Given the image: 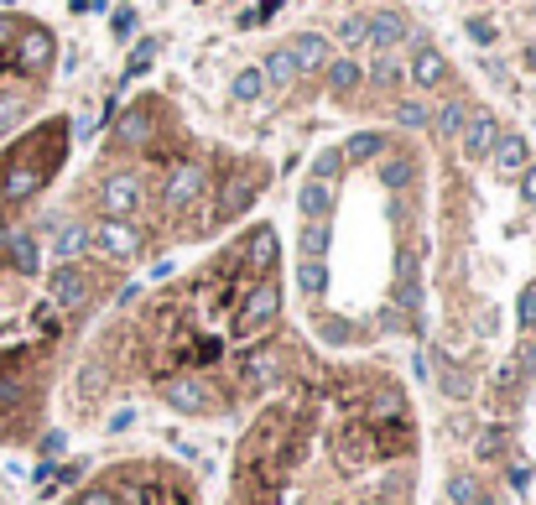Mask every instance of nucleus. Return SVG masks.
I'll list each match as a JSON object with an SVG mask.
<instances>
[{
  "mask_svg": "<svg viewBox=\"0 0 536 505\" xmlns=\"http://www.w3.org/2000/svg\"><path fill=\"white\" fill-rule=\"evenodd\" d=\"M380 147H386V136H375V130H365V136H354V141H349V157H375Z\"/></svg>",
  "mask_w": 536,
  "mask_h": 505,
  "instance_id": "23",
  "label": "nucleus"
},
{
  "mask_svg": "<svg viewBox=\"0 0 536 505\" xmlns=\"http://www.w3.org/2000/svg\"><path fill=\"white\" fill-rule=\"evenodd\" d=\"M339 32H344V43H365V37H370V22H365V16H349Z\"/></svg>",
  "mask_w": 536,
  "mask_h": 505,
  "instance_id": "24",
  "label": "nucleus"
},
{
  "mask_svg": "<svg viewBox=\"0 0 536 505\" xmlns=\"http://www.w3.org/2000/svg\"><path fill=\"white\" fill-rule=\"evenodd\" d=\"M458 136H464V151H469V157H484V151L495 147L500 126H495V115L484 110V115H469V120H464V130H458Z\"/></svg>",
  "mask_w": 536,
  "mask_h": 505,
  "instance_id": "7",
  "label": "nucleus"
},
{
  "mask_svg": "<svg viewBox=\"0 0 536 505\" xmlns=\"http://www.w3.org/2000/svg\"><path fill=\"white\" fill-rule=\"evenodd\" d=\"M500 172H521L531 167V157H526V136H495V147H490Z\"/></svg>",
  "mask_w": 536,
  "mask_h": 505,
  "instance_id": "10",
  "label": "nucleus"
},
{
  "mask_svg": "<svg viewBox=\"0 0 536 505\" xmlns=\"http://www.w3.org/2000/svg\"><path fill=\"white\" fill-rule=\"evenodd\" d=\"M162 401L167 406H177V412H208V386L204 380H193V376H177V380H167L162 386Z\"/></svg>",
  "mask_w": 536,
  "mask_h": 505,
  "instance_id": "4",
  "label": "nucleus"
},
{
  "mask_svg": "<svg viewBox=\"0 0 536 505\" xmlns=\"http://www.w3.org/2000/svg\"><path fill=\"white\" fill-rule=\"evenodd\" d=\"M141 136H146V110H130L120 120V141H141Z\"/></svg>",
  "mask_w": 536,
  "mask_h": 505,
  "instance_id": "22",
  "label": "nucleus"
},
{
  "mask_svg": "<svg viewBox=\"0 0 536 505\" xmlns=\"http://www.w3.org/2000/svg\"><path fill=\"white\" fill-rule=\"evenodd\" d=\"M396 120H401V126H427V110H422V105H401V110H396Z\"/></svg>",
  "mask_w": 536,
  "mask_h": 505,
  "instance_id": "25",
  "label": "nucleus"
},
{
  "mask_svg": "<svg viewBox=\"0 0 536 505\" xmlns=\"http://www.w3.org/2000/svg\"><path fill=\"white\" fill-rule=\"evenodd\" d=\"M329 84L339 89V94H349V89L359 84V63H349V58H339V63H329Z\"/></svg>",
  "mask_w": 536,
  "mask_h": 505,
  "instance_id": "18",
  "label": "nucleus"
},
{
  "mask_svg": "<svg viewBox=\"0 0 536 505\" xmlns=\"http://www.w3.org/2000/svg\"><path fill=\"white\" fill-rule=\"evenodd\" d=\"M261 79H266V84H292V79H297V63H292L287 47L266 52V63H261Z\"/></svg>",
  "mask_w": 536,
  "mask_h": 505,
  "instance_id": "13",
  "label": "nucleus"
},
{
  "mask_svg": "<svg viewBox=\"0 0 536 505\" xmlns=\"http://www.w3.org/2000/svg\"><path fill=\"white\" fill-rule=\"evenodd\" d=\"M151 58H157V43L146 37V43H136V52H130V68H125V79H141L146 68H151Z\"/></svg>",
  "mask_w": 536,
  "mask_h": 505,
  "instance_id": "20",
  "label": "nucleus"
},
{
  "mask_svg": "<svg viewBox=\"0 0 536 505\" xmlns=\"http://www.w3.org/2000/svg\"><path fill=\"white\" fill-rule=\"evenodd\" d=\"M136 204H141V177L115 172V177L104 183V214H110V219H125V214H136Z\"/></svg>",
  "mask_w": 536,
  "mask_h": 505,
  "instance_id": "3",
  "label": "nucleus"
},
{
  "mask_svg": "<svg viewBox=\"0 0 536 505\" xmlns=\"http://www.w3.org/2000/svg\"><path fill=\"white\" fill-rule=\"evenodd\" d=\"M83 234H89V230H83V224H73V219H68V224H58V245H53V251H58L62 261H73V255L83 251Z\"/></svg>",
  "mask_w": 536,
  "mask_h": 505,
  "instance_id": "17",
  "label": "nucleus"
},
{
  "mask_svg": "<svg viewBox=\"0 0 536 505\" xmlns=\"http://www.w3.org/2000/svg\"><path fill=\"white\" fill-rule=\"evenodd\" d=\"M276 308H282V287L276 281H255L250 297L240 302V334H261L271 318H276Z\"/></svg>",
  "mask_w": 536,
  "mask_h": 505,
  "instance_id": "1",
  "label": "nucleus"
},
{
  "mask_svg": "<svg viewBox=\"0 0 536 505\" xmlns=\"http://www.w3.org/2000/svg\"><path fill=\"white\" fill-rule=\"evenodd\" d=\"M16 63H21V68H32V73L53 63V37H47L42 26H26V32L16 37Z\"/></svg>",
  "mask_w": 536,
  "mask_h": 505,
  "instance_id": "6",
  "label": "nucleus"
},
{
  "mask_svg": "<svg viewBox=\"0 0 536 505\" xmlns=\"http://www.w3.org/2000/svg\"><path fill=\"white\" fill-rule=\"evenodd\" d=\"M464 120H469V115H464V105H443L433 115V126L443 130V136H458V130H464Z\"/></svg>",
  "mask_w": 536,
  "mask_h": 505,
  "instance_id": "19",
  "label": "nucleus"
},
{
  "mask_svg": "<svg viewBox=\"0 0 536 505\" xmlns=\"http://www.w3.org/2000/svg\"><path fill=\"white\" fill-rule=\"evenodd\" d=\"M271 255H276V234H271V230H255V234H250L245 261L255 266V272H266V266H271Z\"/></svg>",
  "mask_w": 536,
  "mask_h": 505,
  "instance_id": "16",
  "label": "nucleus"
},
{
  "mask_svg": "<svg viewBox=\"0 0 536 505\" xmlns=\"http://www.w3.org/2000/svg\"><path fill=\"white\" fill-rule=\"evenodd\" d=\"M83 245H94L100 255H115V261H125V255H136V234L125 230L120 219H104V224H94V230L83 234Z\"/></svg>",
  "mask_w": 536,
  "mask_h": 505,
  "instance_id": "2",
  "label": "nucleus"
},
{
  "mask_svg": "<svg viewBox=\"0 0 536 505\" xmlns=\"http://www.w3.org/2000/svg\"><path fill=\"white\" fill-rule=\"evenodd\" d=\"M521 198L536 209V167H521Z\"/></svg>",
  "mask_w": 536,
  "mask_h": 505,
  "instance_id": "26",
  "label": "nucleus"
},
{
  "mask_svg": "<svg viewBox=\"0 0 536 505\" xmlns=\"http://www.w3.org/2000/svg\"><path fill=\"white\" fill-rule=\"evenodd\" d=\"M198 193H204V172L193 167V162L172 167V183H167V204H177V209H183V204H193Z\"/></svg>",
  "mask_w": 536,
  "mask_h": 505,
  "instance_id": "9",
  "label": "nucleus"
},
{
  "mask_svg": "<svg viewBox=\"0 0 536 505\" xmlns=\"http://www.w3.org/2000/svg\"><path fill=\"white\" fill-rule=\"evenodd\" d=\"M89 272L83 266H62L58 272V281H53V297H58V308H68V313H79L83 302H89Z\"/></svg>",
  "mask_w": 536,
  "mask_h": 505,
  "instance_id": "5",
  "label": "nucleus"
},
{
  "mask_svg": "<svg viewBox=\"0 0 536 505\" xmlns=\"http://www.w3.org/2000/svg\"><path fill=\"white\" fill-rule=\"evenodd\" d=\"M469 37H474V43H495V26L490 22H469Z\"/></svg>",
  "mask_w": 536,
  "mask_h": 505,
  "instance_id": "27",
  "label": "nucleus"
},
{
  "mask_svg": "<svg viewBox=\"0 0 536 505\" xmlns=\"http://www.w3.org/2000/svg\"><path fill=\"white\" fill-rule=\"evenodd\" d=\"M375 79H380V84H396V63H391V58H386V63H375Z\"/></svg>",
  "mask_w": 536,
  "mask_h": 505,
  "instance_id": "29",
  "label": "nucleus"
},
{
  "mask_svg": "<svg viewBox=\"0 0 536 505\" xmlns=\"http://www.w3.org/2000/svg\"><path fill=\"white\" fill-rule=\"evenodd\" d=\"M292 63H297V73H312V68L329 63V43L318 37V32H302V37H292Z\"/></svg>",
  "mask_w": 536,
  "mask_h": 505,
  "instance_id": "8",
  "label": "nucleus"
},
{
  "mask_svg": "<svg viewBox=\"0 0 536 505\" xmlns=\"http://www.w3.org/2000/svg\"><path fill=\"white\" fill-rule=\"evenodd\" d=\"M443 73H448V68H443V52H437V47H416L412 52V79L422 89H437L443 84Z\"/></svg>",
  "mask_w": 536,
  "mask_h": 505,
  "instance_id": "11",
  "label": "nucleus"
},
{
  "mask_svg": "<svg viewBox=\"0 0 536 505\" xmlns=\"http://www.w3.org/2000/svg\"><path fill=\"white\" fill-rule=\"evenodd\" d=\"M407 37V22L396 16V11H380V16H370V43L375 47H396Z\"/></svg>",
  "mask_w": 536,
  "mask_h": 505,
  "instance_id": "12",
  "label": "nucleus"
},
{
  "mask_svg": "<svg viewBox=\"0 0 536 505\" xmlns=\"http://www.w3.org/2000/svg\"><path fill=\"white\" fill-rule=\"evenodd\" d=\"M521 323H526V329L536 323V292H526V302H521Z\"/></svg>",
  "mask_w": 536,
  "mask_h": 505,
  "instance_id": "28",
  "label": "nucleus"
},
{
  "mask_svg": "<svg viewBox=\"0 0 536 505\" xmlns=\"http://www.w3.org/2000/svg\"><path fill=\"white\" fill-rule=\"evenodd\" d=\"M261 94H266V79H261V68H240V73H234V100H240V105H255Z\"/></svg>",
  "mask_w": 536,
  "mask_h": 505,
  "instance_id": "14",
  "label": "nucleus"
},
{
  "mask_svg": "<svg viewBox=\"0 0 536 505\" xmlns=\"http://www.w3.org/2000/svg\"><path fill=\"white\" fill-rule=\"evenodd\" d=\"M329 198H333V177H312L308 188H302V214H323L329 209Z\"/></svg>",
  "mask_w": 536,
  "mask_h": 505,
  "instance_id": "15",
  "label": "nucleus"
},
{
  "mask_svg": "<svg viewBox=\"0 0 536 505\" xmlns=\"http://www.w3.org/2000/svg\"><path fill=\"white\" fill-rule=\"evenodd\" d=\"M474 480H469V474H454V480H448V500L454 505H474Z\"/></svg>",
  "mask_w": 536,
  "mask_h": 505,
  "instance_id": "21",
  "label": "nucleus"
}]
</instances>
